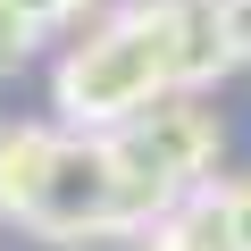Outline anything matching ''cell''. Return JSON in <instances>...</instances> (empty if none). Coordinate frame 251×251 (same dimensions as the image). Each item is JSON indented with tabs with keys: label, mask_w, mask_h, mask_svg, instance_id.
Returning <instances> with one entry per match:
<instances>
[{
	"label": "cell",
	"mask_w": 251,
	"mask_h": 251,
	"mask_svg": "<svg viewBox=\"0 0 251 251\" xmlns=\"http://www.w3.org/2000/svg\"><path fill=\"white\" fill-rule=\"evenodd\" d=\"M218 25H226V50H234V67H251V0H218Z\"/></svg>",
	"instance_id": "obj_7"
},
{
	"label": "cell",
	"mask_w": 251,
	"mask_h": 251,
	"mask_svg": "<svg viewBox=\"0 0 251 251\" xmlns=\"http://www.w3.org/2000/svg\"><path fill=\"white\" fill-rule=\"evenodd\" d=\"M17 17H34V25H67V17H84L92 0H9Z\"/></svg>",
	"instance_id": "obj_8"
},
{
	"label": "cell",
	"mask_w": 251,
	"mask_h": 251,
	"mask_svg": "<svg viewBox=\"0 0 251 251\" xmlns=\"http://www.w3.org/2000/svg\"><path fill=\"white\" fill-rule=\"evenodd\" d=\"M0 218L42 243L151 234L159 209L126 168L117 126H0Z\"/></svg>",
	"instance_id": "obj_2"
},
{
	"label": "cell",
	"mask_w": 251,
	"mask_h": 251,
	"mask_svg": "<svg viewBox=\"0 0 251 251\" xmlns=\"http://www.w3.org/2000/svg\"><path fill=\"white\" fill-rule=\"evenodd\" d=\"M226 67H234V50H226V25L209 0H134L59 59V117L126 126L134 109H151L168 92L218 84Z\"/></svg>",
	"instance_id": "obj_1"
},
{
	"label": "cell",
	"mask_w": 251,
	"mask_h": 251,
	"mask_svg": "<svg viewBox=\"0 0 251 251\" xmlns=\"http://www.w3.org/2000/svg\"><path fill=\"white\" fill-rule=\"evenodd\" d=\"M151 251H226V234H218V218H209V201L193 193V201H176L159 226H151Z\"/></svg>",
	"instance_id": "obj_4"
},
{
	"label": "cell",
	"mask_w": 251,
	"mask_h": 251,
	"mask_svg": "<svg viewBox=\"0 0 251 251\" xmlns=\"http://www.w3.org/2000/svg\"><path fill=\"white\" fill-rule=\"evenodd\" d=\"M117 143H126V168L143 176V193H151L159 218L218 176V117H209L193 92H168V100L134 109V117L117 126Z\"/></svg>",
	"instance_id": "obj_3"
},
{
	"label": "cell",
	"mask_w": 251,
	"mask_h": 251,
	"mask_svg": "<svg viewBox=\"0 0 251 251\" xmlns=\"http://www.w3.org/2000/svg\"><path fill=\"white\" fill-rule=\"evenodd\" d=\"M34 34H42V25H34V17H17L9 0H0V84H9V75L34 59Z\"/></svg>",
	"instance_id": "obj_6"
},
{
	"label": "cell",
	"mask_w": 251,
	"mask_h": 251,
	"mask_svg": "<svg viewBox=\"0 0 251 251\" xmlns=\"http://www.w3.org/2000/svg\"><path fill=\"white\" fill-rule=\"evenodd\" d=\"M201 201H209V218H218V234H226V251H251V176H209L201 184Z\"/></svg>",
	"instance_id": "obj_5"
}]
</instances>
